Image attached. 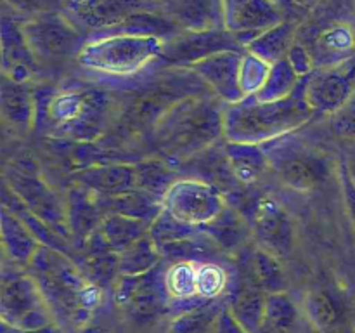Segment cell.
<instances>
[{
    "label": "cell",
    "mask_w": 355,
    "mask_h": 333,
    "mask_svg": "<svg viewBox=\"0 0 355 333\" xmlns=\"http://www.w3.org/2000/svg\"><path fill=\"white\" fill-rule=\"evenodd\" d=\"M42 134L75 144H94L116 123L121 96L99 87L37 90Z\"/></svg>",
    "instance_id": "cell-1"
},
{
    "label": "cell",
    "mask_w": 355,
    "mask_h": 333,
    "mask_svg": "<svg viewBox=\"0 0 355 333\" xmlns=\"http://www.w3.org/2000/svg\"><path fill=\"white\" fill-rule=\"evenodd\" d=\"M37 280L55 323L64 332H78L90 325L94 312L103 304L104 290L85 274L73 257L40 246L28 266Z\"/></svg>",
    "instance_id": "cell-2"
},
{
    "label": "cell",
    "mask_w": 355,
    "mask_h": 333,
    "mask_svg": "<svg viewBox=\"0 0 355 333\" xmlns=\"http://www.w3.org/2000/svg\"><path fill=\"white\" fill-rule=\"evenodd\" d=\"M225 104L214 94L193 96L173 106L149 134L159 158L186 162L224 137Z\"/></svg>",
    "instance_id": "cell-3"
},
{
    "label": "cell",
    "mask_w": 355,
    "mask_h": 333,
    "mask_svg": "<svg viewBox=\"0 0 355 333\" xmlns=\"http://www.w3.org/2000/svg\"><path fill=\"white\" fill-rule=\"evenodd\" d=\"M211 94L203 80L189 68H168L146 78L121 96L116 123L111 132L120 139L151 134L155 125L184 99Z\"/></svg>",
    "instance_id": "cell-4"
},
{
    "label": "cell",
    "mask_w": 355,
    "mask_h": 333,
    "mask_svg": "<svg viewBox=\"0 0 355 333\" xmlns=\"http://www.w3.org/2000/svg\"><path fill=\"white\" fill-rule=\"evenodd\" d=\"M314 111L304 97V78L295 96L277 103H260L245 97L236 104H225L224 139L227 142L263 146L291 135L311 121Z\"/></svg>",
    "instance_id": "cell-5"
},
{
    "label": "cell",
    "mask_w": 355,
    "mask_h": 333,
    "mask_svg": "<svg viewBox=\"0 0 355 333\" xmlns=\"http://www.w3.org/2000/svg\"><path fill=\"white\" fill-rule=\"evenodd\" d=\"M163 40L127 33H106L87 38L78 65L87 71L113 78H130L162 58Z\"/></svg>",
    "instance_id": "cell-6"
},
{
    "label": "cell",
    "mask_w": 355,
    "mask_h": 333,
    "mask_svg": "<svg viewBox=\"0 0 355 333\" xmlns=\"http://www.w3.org/2000/svg\"><path fill=\"white\" fill-rule=\"evenodd\" d=\"M3 184L14 196L38 219L51 225L58 234L71 241L66 203H62L54 189L42 179L37 163L31 158H17L3 173Z\"/></svg>",
    "instance_id": "cell-7"
},
{
    "label": "cell",
    "mask_w": 355,
    "mask_h": 333,
    "mask_svg": "<svg viewBox=\"0 0 355 333\" xmlns=\"http://www.w3.org/2000/svg\"><path fill=\"white\" fill-rule=\"evenodd\" d=\"M0 319L19 330H37L55 323L54 314L31 273L12 267L0 280Z\"/></svg>",
    "instance_id": "cell-8"
},
{
    "label": "cell",
    "mask_w": 355,
    "mask_h": 333,
    "mask_svg": "<svg viewBox=\"0 0 355 333\" xmlns=\"http://www.w3.org/2000/svg\"><path fill=\"white\" fill-rule=\"evenodd\" d=\"M270 169L290 189L311 193L319 189L328 179V163L324 156L293 135L263 144Z\"/></svg>",
    "instance_id": "cell-9"
},
{
    "label": "cell",
    "mask_w": 355,
    "mask_h": 333,
    "mask_svg": "<svg viewBox=\"0 0 355 333\" xmlns=\"http://www.w3.org/2000/svg\"><path fill=\"white\" fill-rule=\"evenodd\" d=\"M24 35L38 62L78 58L87 35L62 10L38 14L23 23Z\"/></svg>",
    "instance_id": "cell-10"
},
{
    "label": "cell",
    "mask_w": 355,
    "mask_h": 333,
    "mask_svg": "<svg viewBox=\"0 0 355 333\" xmlns=\"http://www.w3.org/2000/svg\"><path fill=\"white\" fill-rule=\"evenodd\" d=\"M113 300L128 319L139 325L162 318L170 311L165 264L141 276L118 278L113 287Z\"/></svg>",
    "instance_id": "cell-11"
},
{
    "label": "cell",
    "mask_w": 355,
    "mask_h": 333,
    "mask_svg": "<svg viewBox=\"0 0 355 333\" xmlns=\"http://www.w3.org/2000/svg\"><path fill=\"white\" fill-rule=\"evenodd\" d=\"M163 210L193 228H203L227 207L217 184L198 177L177 179L163 196Z\"/></svg>",
    "instance_id": "cell-12"
},
{
    "label": "cell",
    "mask_w": 355,
    "mask_h": 333,
    "mask_svg": "<svg viewBox=\"0 0 355 333\" xmlns=\"http://www.w3.org/2000/svg\"><path fill=\"white\" fill-rule=\"evenodd\" d=\"M155 7L151 0H62V12L83 31L110 33L135 14Z\"/></svg>",
    "instance_id": "cell-13"
},
{
    "label": "cell",
    "mask_w": 355,
    "mask_h": 333,
    "mask_svg": "<svg viewBox=\"0 0 355 333\" xmlns=\"http://www.w3.org/2000/svg\"><path fill=\"white\" fill-rule=\"evenodd\" d=\"M229 51H246L227 30L180 31L163 42L162 58L173 68H191L196 62Z\"/></svg>",
    "instance_id": "cell-14"
},
{
    "label": "cell",
    "mask_w": 355,
    "mask_h": 333,
    "mask_svg": "<svg viewBox=\"0 0 355 333\" xmlns=\"http://www.w3.org/2000/svg\"><path fill=\"white\" fill-rule=\"evenodd\" d=\"M248 222L260 248L276 257H286L291 252L295 238L293 219L272 196L259 198L252 205Z\"/></svg>",
    "instance_id": "cell-15"
},
{
    "label": "cell",
    "mask_w": 355,
    "mask_h": 333,
    "mask_svg": "<svg viewBox=\"0 0 355 333\" xmlns=\"http://www.w3.org/2000/svg\"><path fill=\"white\" fill-rule=\"evenodd\" d=\"M224 30L246 45L259 35L283 23V14L276 0H222Z\"/></svg>",
    "instance_id": "cell-16"
},
{
    "label": "cell",
    "mask_w": 355,
    "mask_h": 333,
    "mask_svg": "<svg viewBox=\"0 0 355 333\" xmlns=\"http://www.w3.org/2000/svg\"><path fill=\"white\" fill-rule=\"evenodd\" d=\"M354 90L355 73L354 68L347 65L315 69L304 78V97L314 113L333 117L345 106Z\"/></svg>",
    "instance_id": "cell-17"
},
{
    "label": "cell",
    "mask_w": 355,
    "mask_h": 333,
    "mask_svg": "<svg viewBox=\"0 0 355 333\" xmlns=\"http://www.w3.org/2000/svg\"><path fill=\"white\" fill-rule=\"evenodd\" d=\"M245 51H229L220 54L210 56L203 61L191 66L198 76L205 82L215 97L224 104H236L245 99L241 82H239V71H241V61Z\"/></svg>",
    "instance_id": "cell-18"
},
{
    "label": "cell",
    "mask_w": 355,
    "mask_h": 333,
    "mask_svg": "<svg viewBox=\"0 0 355 333\" xmlns=\"http://www.w3.org/2000/svg\"><path fill=\"white\" fill-rule=\"evenodd\" d=\"M2 44V76L17 83H30L38 73L40 62L35 58L24 35L23 23L9 16H2L0 23Z\"/></svg>",
    "instance_id": "cell-19"
},
{
    "label": "cell",
    "mask_w": 355,
    "mask_h": 333,
    "mask_svg": "<svg viewBox=\"0 0 355 333\" xmlns=\"http://www.w3.org/2000/svg\"><path fill=\"white\" fill-rule=\"evenodd\" d=\"M155 3L180 31L224 30L222 0H162Z\"/></svg>",
    "instance_id": "cell-20"
},
{
    "label": "cell",
    "mask_w": 355,
    "mask_h": 333,
    "mask_svg": "<svg viewBox=\"0 0 355 333\" xmlns=\"http://www.w3.org/2000/svg\"><path fill=\"white\" fill-rule=\"evenodd\" d=\"M75 184L85 187L96 196H113L125 191L137 189L135 162L97 163L83 166L73 173Z\"/></svg>",
    "instance_id": "cell-21"
},
{
    "label": "cell",
    "mask_w": 355,
    "mask_h": 333,
    "mask_svg": "<svg viewBox=\"0 0 355 333\" xmlns=\"http://www.w3.org/2000/svg\"><path fill=\"white\" fill-rule=\"evenodd\" d=\"M0 113L12 130L26 134L37 127L38 96L28 83H17L2 76L0 83Z\"/></svg>",
    "instance_id": "cell-22"
},
{
    "label": "cell",
    "mask_w": 355,
    "mask_h": 333,
    "mask_svg": "<svg viewBox=\"0 0 355 333\" xmlns=\"http://www.w3.org/2000/svg\"><path fill=\"white\" fill-rule=\"evenodd\" d=\"M311 54L315 68H336L347 65L355 49V33L345 23H333L322 28L312 40Z\"/></svg>",
    "instance_id": "cell-23"
},
{
    "label": "cell",
    "mask_w": 355,
    "mask_h": 333,
    "mask_svg": "<svg viewBox=\"0 0 355 333\" xmlns=\"http://www.w3.org/2000/svg\"><path fill=\"white\" fill-rule=\"evenodd\" d=\"M266 302L267 295L241 274L238 283L227 293L225 307L246 332L257 333L262 328L266 318Z\"/></svg>",
    "instance_id": "cell-24"
},
{
    "label": "cell",
    "mask_w": 355,
    "mask_h": 333,
    "mask_svg": "<svg viewBox=\"0 0 355 333\" xmlns=\"http://www.w3.org/2000/svg\"><path fill=\"white\" fill-rule=\"evenodd\" d=\"M66 212H68V224L71 231V238L78 243V246L99 228L103 210L99 207L97 196L85 187L75 184L68 194L66 201Z\"/></svg>",
    "instance_id": "cell-25"
},
{
    "label": "cell",
    "mask_w": 355,
    "mask_h": 333,
    "mask_svg": "<svg viewBox=\"0 0 355 333\" xmlns=\"http://www.w3.org/2000/svg\"><path fill=\"white\" fill-rule=\"evenodd\" d=\"M0 234L6 255L19 266H30L42 246L24 222L6 207L0 210Z\"/></svg>",
    "instance_id": "cell-26"
},
{
    "label": "cell",
    "mask_w": 355,
    "mask_h": 333,
    "mask_svg": "<svg viewBox=\"0 0 355 333\" xmlns=\"http://www.w3.org/2000/svg\"><path fill=\"white\" fill-rule=\"evenodd\" d=\"M224 156L236 182L243 186L255 184L270 166L266 149L259 144L225 142Z\"/></svg>",
    "instance_id": "cell-27"
},
{
    "label": "cell",
    "mask_w": 355,
    "mask_h": 333,
    "mask_svg": "<svg viewBox=\"0 0 355 333\" xmlns=\"http://www.w3.org/2000/svg\"><path fill=\"white\" fill-rule=\"evenodd\" d=\"M201 229L225 253L241 250L252 236L248 219L243 217L234 207H229V205L218 214V217H215Z\"/></svg>",
    "instance_id": "cell-28"
},
{
    "label": "cell",
    "mask_w": 355,
    "mask_h": 333,
    "mask_svg": "<svg viewBox=\"0 0 355 333\" xmlns=\"http://www.w3.org/2000/svg\"><path fill=\"white\" fill-rule=\"evenodd\" d=\"M97 201L103 214H120L149 224L163 212L162 201L141 189H130L113 196H97Z\"/></svg>",
    "instance_id": "cell-29"
},
{
    "label": "cell",
    "mask_w": 355,
    "mask_h": 333,
    "mask_svg": "<svg viewBox=\"0 0 355 333\" xmlns=\"http://www.w3.org/2000/svg\"><path fill=\"white\" fill-rule=\"evenodd\" d=\"M243 274L266 295L286 291V276H284L279 257L272 255L260 246L248 252Z\"/></svg>",
    "instance_id": "cell-30"
},
{
    "label": "cell",
    "mask_w": 355,
    "mask_h": 333,
    "mask_svg": "<svg viewBox=\"0 0 355 333\" xmlns=\"http://www.w3.org/2000/svg\"><path fill=\"white\" fill-rule=\"evenodd\" d=\"M149 228L151 224L141 219L125 217L120 214H104L97 231L110 250L120 255L128 246L148 236Z\"/></svg>",
    "instance_id": "cell-31"
},
{
    "label": "cell",
    "mask_w": 355,
    "mask_h": 333,
    "mask_svg": "<svg viewBox=\"0 0 355 333\" xmlns=\"http://www.w3.org/2000/svg\"><path fill=\"white\" fill-rule=\"evenodd\" d=\"M295 45V24L283 21L277 26L263 31L262 35L246 45L250 54L257 56L269 65L283 61L288 58L291 47Z\"/></svg>",
    "instance_id": "cell-32"
},
{
    "label": "cell",
    "mask_w": 355,
    "mask_h": 333,
    "mask_svg": "<svg viewBox=\"0 0 355 333\" xmlns=\"http://www.w3.org/2000/svg\"><path fill=\"white\" fill-rule=\"evenodd\" d=\"M135 173H137V189L151 194L159 201H163L166 191L177 180V173L170 162L159 158V156L137 160Z\"/></svg>",
    "instance_id": "cell-33"
},
{
    "label": "cell",
    "mask_w": 355,
    "mask_h": 333,
    "mask_svg": "<svg viewBox=\"0 0 355 333\" xmlns=\"http://www.w3.org/2000/svg\"><path fill=\"white\" fill-rule=\"evenodd\" d=\"M302 78L295 73L288 59L276 62L270 66L269 76H267L266 83L255 97L260 103H277V101H284L288 97L295 96L300 89Z\"/></svg>",
    "instance_id": "cell-34"
},
{
    "label": "cell",
    "mask_w": 355,
    "mask_h": 333,
    "mask_svg": "<svg viewBox=\"0 0 355 333\" xmlns=\"http://www.w3.org/2000/svg\"><path fill=\"white\" fill-rule=\"evenodd\" d=\"M120 276H141L163 264V257L151 238L144 236L120 255Z\"/></svg>",
    "instance_id": "cell-35"
},
{
    "label": "cell",
    "mask_w": 355,
    "mask_h": 333,
    "mask_svg": "<svg viewBox=\"0 0 355 333\" xmlns=\"http://www.w3.org/2000/svg\"><path fill=\"white\" fill-rule=\"evenodd\" d=\"M298 321V307L286 291L267 295L263 328L274 333H293Z\"/></svg>",
    "instance_id": "cell-36"
},
{
    "label": "cell",
    "mask_w": 355,
    "mask_h": 333,
    "mask_svg": "<svg viewBox=\"0 0 355 333\" xmlns=\"http://www.w3.org/2000/svg\"><path fill=\"white\" fill-rule=\"evenodd\" d=\"M305 314L318 330L328 332L338 323L340 305L324 288H314L305 295Z\"/></svg>",
    "instance_id": "cell-37"
},
{
    "label": "cell",
    "mask_w": 355,
    "mask_h": 333,
    "mask_svg": "<svg viewBox=\"0 0 355 333\" xmlns=\"http://www.w3.org/2000/svg\"><path fill=\"white\" fill-rule=\"evenodd\" d=\"M224 305L220 302L179 312L168 325V333H214L215 321Z\"/></svg>",
    "instance_id": "cell-38"
},
{
    "label": "cell",
    "mask_w": 355,
    "mask_h": 333,
    "mask_svg": "<svg viewBox=\"0 0 355 333\" xmlns=\"http://www.w3.org/2000/svg\"><path fill=\"white\" fill-rule=\"evenodd\" d=\"M196 283L198 297L201 300L218 302V298L227 290L229 276L217 260H201L196 262Z\"/></svg>",
    "instance_id": "cell-39"
},
{
    "label": "cell",
    "mask_w": 355,
    "mask_h": 333,
    "mask_svg": "<svg viewBox=\"0 0 355 333\" xmlns=\"http://www.w3.org/2000/svg\"><path fill=\"white\" fill-rule=\"evenodd\" d=\"M200 231H201L200 228H193V225L184 224V222L177 221L175 217H172L168 212L163 210L162 214L151 222V228H149V238L155 241V245L158 246V250H162L165 248V246L184 241V239L198 234Z\"/></svg>",
    "instance_id": "cell-40"
},
{
    "label": "cell",
    "mask_w": 355,
    "mask_h": 333,
    "mask_svg": "<svg viewBox=\"0 0 355 333\" xmlns=\"http://www.w3.org/2000/svg\"><path fill=\"white\" fill-rule=\"evenodd\" d=\"M270 66L272 65H269V62L262 61L260 58L245 51L241 61V71H239V82H241V89L245 97H252L259 94V90L266 83L267 76H269Z\"/></svg>",
    "instance_id": "cell-41"
},
{
    "label": "cell",
    "mask_w": 355,
    "mask_h": 333,
    "mask_svg": "<svg viewBox=\"0 0 355 333\" xmlns=\"http://www.w3.org/2000/svg\"><path fill=\"white\" fill-rule=\"evenodd\" d=\"M14 12L23 14L26 19L52 10H62V0H3Z\"/></svg>",
    "instance_id": "cell-42"
},
{
    "label": "cell",
    "mask_w": 355,
    "mask_h": 333,
    "mask_svg": "<svg viewBox=\"0 0 355 333\" xmlns=\"http://www.w3.org/2000/svg\"><path fill=\"white\" fill-rule=\"evenodd\" d=\"M331 125L338 135L345 139H355V90L345 106L331 117Z\"/></svg>",
    "instance_id": "cell-43"
},
{
    "label": "cell",
    "mask_w": 355,
    "mask_h": 333,
    "mask_svg": "<svg viewBox=\"0 0 355 333\" xmlns=\"http://www.w3.org/2000/svg\"><path fill=\"white\" fill-rule=\"evenodd\" d=\"M288 62L291 65V68L295 69L300 78H305V76L312 75L315 71V61L311 54V49L307 45L300 44V42H295V45L291 47L290 54H288Z\"/></svg>",
    "instance_id": "cell-44"
},
{
    "label": "cell",
    "mask_w": 355,
    "mask_h": 333,
    "mask_svg": "<svg viewBox=\"0 0 355 333\" xmlns=\"http://www.w3.org/2000/svg\"><path fill=\"white\" fill-rule=\"evenodd\" d=\"M338 177H340V187H342V196H343V203H345L347 215H349L350 224H352V229L355 232V182L352 180V177L349 176V172H347L343 163L338 169Z\"/></svg>",
    "instance_id": "cell-45"
},
{
    "label": "cell",
    "mask_w": 355,
    "mask_h": 333,
    "mask_svg": "<svg viewBox=\"0 0 355 333\" xmlns=\"http://www.w3.org/2000/svg\"><path fill=\"white\" fill-rule=\"evenodd\" d=\"M214 333H248L238 321L234 319V316L229 312V309L222 307L220 314L217 316V321H215Z\"/></svg>",
    "instance_id": "cell-46"
},
{
    "label": "cell",
    "mask_w": 355,
    "mask_h": 333,
    "mask_svg": "<svg viewBox=\"0 0 355 333\" xmlns=\"http://www.w3.org/2000/svg\"><path fill=\"white\" fill-rule=\"evenodd\" d=\"M2 333H66V332L58 325V323H52V325L44 326V328H37V330H19L2 323Z\"/></svg>",
    "instance_id": "cell-47"
},
{
    "label": "cell",
    "mask_w": 355,
    "mask_h": 333,
    "mask_svg": "<svg viewBox=\"0 0 355 333\" xmlns=\"http://www.w3.org/2000/svg\"><path fill=\"white\" fill-rule=\"evenodd\" d=\"M343 165H345L347 172H349V176L352 177V180L355 182V148L350 149L349 155L345 156V160H343Z\"/></svg>",
    "instance_id": "cell-48"
},
{
    "label": "cell",
    "mask_w": 355,
    "mask_h": 333,
    "mask_svg": "<svg viewBox=\"0 0 355 333\" xmlns=\"http://www.w3.org/2000/svg\"><path fill=\"white\" fill-rule=\"evenodd\" d=\"M76 333H113V332H110V330L104 328V326L92 325V323H90V325H87V326H83V328H80Z\"/></svg>",
    "instance_id": "cell-49"
},
{
    "label": "cell",
    "mask_w": 355,
    "mask_h": 333,
    "mask_svg": "<svg viewBox=\"0 0 355 333\" xmlns=\"http://www.w3.org/2000/svg\"><path fill=\"white\" fill-rule=\"evenodd\" d=\"M257 333H274V332H270V330L263 328V326H262V328H260V330H259V332H257Z\"/></svg>",
    "instance_id": "cell-50"
},
{
    "label": "cell",
    "mask_w": 355,
    "mask_h": 333,
    "mask_svg": "<svg viewBox=\"0 0 355 333\" xmlns=\"http://www.w3.org/2000/svg\"><path fill=\"white\" fill-rule=\"evenodd\" d=\"M293 2H297V3H305V2H309V0H293Z\"/></svg>",
    "instance_id": "cell-51"
},
{
    "label": "cell",
    "mask_w": 355,
    "mask_h": 333,
    "mask_svg": "<svg viewBox=\"0 0 355 333\" xmlns=\"http://www.w3.org/2000/svg\"><path fill=\"white\" fill-rule=\"evenodd\" d=\"M151 2H162V0H151Z\"/></svg>",
    "instance_id": "cell-52"
},
{
    "label": "cell",
    "mask_w": 355,
    "mask_h": 333,
    "mask_svg": "<svg viewBox=\"0 0 355 333\" xmlns=\"http://www.w3.org/2000/svg\"><path fill=\"white\" fill-rule=\"evenodd\" d=\"M276 2H279V0H276Z\"/></svg>",
    "instance_id": "cell-53"
},
{
    "label": "cell",
    "mask_w": 355,
    "mask_h": 333,
    "mask_svg": "<svg viewBox=\"0 0 355 333\" xmlns=\"http://www.w3.org/2000/svg\"><path fill=\"white\" fill-rule=\"evenodd\" d=\"M309 2H311V0H309Z\"/></svg>",
    "instance_id": "cell-54"
}]
</instances>
